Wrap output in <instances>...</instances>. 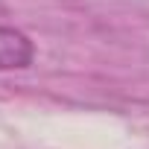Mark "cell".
Returning <instances> with one entry per match:
<instances>
[{
    "label": "cell",
    "instance_id": "1",
    "mask_svg": "<svg viewBox=\"0 0 149 149\" xmlns=\"http://www.w3.org/2000/svg\"><path fill=\"white\" fill-rule=\"evenodd\" d=\"M32 56H35V47L21 29L0 26V73L29 67Z\"/></svg>",
    "mask_w": 149,
    "mask_h": 149
}]
</instances>
